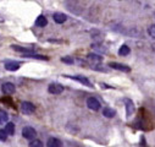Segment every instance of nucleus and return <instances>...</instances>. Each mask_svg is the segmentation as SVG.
Here are the masks:
<instances>
[{
    "label": "nucleus",
    "instance_id": "1",
    "mask_svg": "<svg viewBox=\"0 0 155 147\" xmlns=\"http://www.w3.org/2000/svg\"><path fill=\"white\" fill-rule=\"evenodd\" d=\"M22 136H23L25 138H27V140L33 141V140H35L37 131H35L32 126H26V128L22 129Z\"/></svg>",
    "mask_w": 155,
    "mask_h": 147
},
{
    "label": "nucleus",
    "instance_id": "2",
    "mask_svg": "<svg viewBox=\"0 0 155 147\" xmlns=\"http://www.w3.org/2000/svg\"><path fill=\"white\" fill-rule=\"evenodd\" d=\"M20 109H21V112H22L23 114H32L34 110H35V107H34V104L31 103V102H22Z\"/></svg>",
    "mask_w": 155,
    "mask_h": 147
},
{
    "label": "nucleus",
    "instance_id": "3",
    "mask_svg": "<svg viewBox=\"0 0 155 147\" xmlns=\"http://www.w3.org/2000/svg\"><path fill=\"white\" fill-rule=\"evenodd\" d=\"M87 107L92 110H99L101 105H100V102L95 97H89L87 99Z\"/></svg>",
    "mask_w": 155,
    "mask_h": 147
},
{
    "label": "nucleus",
    "instance_id": "4",
    "mask_svg": "<svg viewBox=\"0 0 155 147\" xmlns=\"http://www.w3.org/2000/svg\"><path fill=\"white\" fill-rule=\"evenodd\" d=\"M62 91H64V87L60 84H50L48 87V92L51 94H60Z\"/></svg>",
    "mask_w": 155,
    "mask_h": 147
},
{
    "label": "nucleus",
    "instance_id": "5",
    "mask_svg": "<svg viewBox=\"0 0 155 147\" xmlns=\"http://www.w3.org/2000/svg\"><path fill=\"white\" fill-rule=\"evenodd\" d=\"M124 102H125V104H126V115H127V117H131V115L134 113V104H133V102H132L131 99H128V98H125Z\"/></svg>",
    "mask_w": 155,
    "mask_h": 147
},
{
    "label": "nucleus",
    "instance_id": "6",
    "mask_svg": "<svg viewBox=\"0 0 155 147\" xmlns=\"http://www.w3.org/2000/svg\"><path fill=\"white\" fill-rule=\"evenodd\" d=\"M109 66L112 67V69H115V70L124 71V72H130V71H131V67H130V66L124 65V64H120V63H110Z\"/></svg>",
    "mask_w": 155,
    "mask_h": 147
},
{
    "label": "nucleus",
    "instance_id": "7",
    "mask_svg": "<svg viewBox=\"0 0 155 147\" xmlns=\"http://www.w3.org/2000/svg\"><path fill=\"white\" fill-rule=\"evenodd\" d=\"M15 85L14 84H11V82H5V84H3V86H2V91H3V93H5V94H12L14 92H15Z\"/></svg>",
    "mask_w": 155,
    "mask_h": 147
},
{
    "label": "nucleus",
    "instance_id": "8",
    "mask_svg": "<svg viewBox=\"0 0 155 147\" xmlns=\"http://www.w3.org/2000/svg\"><path fill=\"white\" fill-rule=\"evenodd\" d=\"M11 48L15 52H20L23 55L25 54H33L34 53V48H26V47H20V46H11Z\"/></svg>",
    "mask_w": 155,
    "mask_h": 147
},
{
    "label": "nucleus",
    "instance_id": "9",
    "mask_svg": "<svg viewBox=\"0 0 155 147\" xmlns=\"http://www.w3.org/2000/svg\"><path fill=\"white\" fill-rule=\"evenodd\" d=\"M87 59H88V61H89L91 64H93V66H97V64L101 63V60H103V58H101L100 55L93 54V53L88 54V55H87Z\"/></svg>",
    "mask_w": 155,
    "mask_h": 147
},
{
    "label": "nucleus",
    "instance_id": "10",
    "mask_svg": "<svg viewBox=\"0 0 155 147\" xmlns=\"http://www.w3.org/2000/svg\"><path fill=\"white\" fill-rule=\"evenodd\" d=\"M68 77L72 79V80H74V81H77V82H81L82 85H86L88 87H93V85L91 84V81L87 77H84V76H68Z\"/></svg>",
    "mask_w": 155,
    "mask_h": 147
},
{
    "label": "nucleus",
    "instance_id": "11",
    "mask_svg": "<svg viewBox=\"0 0 155 147\" xmlns=\"http://www.w3.org/2000/svg\"><path fill=\"white\" fill-rule=\"evenodd\" d=\"M21 64L18 61H6L5 63V69L8 71H17L20 69Z\"/></svg>",
    "mask_w": 155,
    "mask_h": 147
},
{
    "label": "nucleus",
    "instance_id": "12",
    "mask_svg": "<svg viewBox=\"0 0 155 147\" xmlns=\"http://www.w3.org/2000/svg\"><path fill=\"white\" fill-rule=\"evenodd\" d=\"M53 19H54V21L56 23H64L67 20V16L65 14H62V12H55L53 15Z\"/></svg>",
    "mask_w": 155,
    "mask_h": 147
},
{
    "label": "nucleus",
    "instance_id": "13",
    "mask_svg": "<svg viewBox=\"0 0 155 147\" xmlns=\"http://www.w3.org/2000/svg\"><path fill=\"white\" fill-rule=\"evenodd\" d=\"M48 147H62V142L56 137H50L47 142Z\"/></svg>",
    "mask_w": 155,
    "mask_h": 147
},
{
    "label": "nucleus",
    "instance_id": "14",
    "mask_svg": "<svg viewBox=\"0 0 155 147\" xmlns=\"http://www.w3.org/2000/svg\"><path fill=\"white\" fill-rule=\"evenodd\" d=\"M115 114H116V110L112 109V108H109L107 107V108H104L103 109V115L106 117V118H114Z\"/></svg>",
    "mask_w": 155,
    "mask_h": 147
},
{
    "label": "nucleus",
    "instance_id": "15",
    "mask_svg": "<svg viewBox=\"0 0 155 147\" xmlns=\"http://www.w3.org/2000/svg\"><path fill=\"white\" fill-rule=\"evenodd\" d=\"M35 25L38 27H45L48 25V20L45 19V16L41 15V16H38V19L35 20Z\"/></svg>",
    "mask_w": 155,
    "mask_h": 147
},
{
    "label": "nucleus",
    "instance_id": "16",
    "mask_svg": "<svg viewBox=\"0 0 155 147\" xmlns=\"http://www.w3.org/2000/svg\"><path fill=\"white\" fill-rule=\"evenodd\" d=\"M4 131L6 132V135L12 136V135L15 134V125H14L12 123H8L6 126H5V129H4Z\"/></svg>",
    "mask_w": 155,
    "mask_h": 147
},
{
    "label": "nucleus",
    "instance_id": "17",
    "mask_svg": "<svg viewBox=\"0 0 155 147\" xmlns=\"http://www.w3.org/2000/svg\"><path fill=\"white\" fill-rule=\"evenodd\" d=\"M8 120H9V114L5 110L0 109V124H5V123H8Z\"/></svg>",
    "mask_w": 155,
    "mask_h": 147
},
{
    "label": "nucleus",
    "instance_id": "18",
    "mask_svg": "<svg viewBox=\"0 0 155 147\" xmlns=\"http://www.w3.org/2000/svg\"><path fill=\"white\" fill-rule=\"evenodd\" d=\"M130 53H131V49H130V47L126 46V44L121 46V48L119 49V54L122 55V56H126V55H128Z\"/></svg>",
    "mask_w": 155,
    "mask_h": 147
},
{
    "label": "nucleus",
    "instance_id": "19",
    "mask_svg": "<svg viewBox=\"0 0 155 147\" xmlns=\"http://www.w3.org/2000/svg\"><path fill=\"white\" fill-rule=\"evenodd\" d=\"M23 58H33V59H38V60H49L48 56H44V55H35V54H25Z\"/></svg>",
    "mask_w": 155,
    "mask_h": 147
},
{
    "label": "nucleus",
    "instance_id": "20",
    "mask_svg": "<svg viewBox=\"0 0 155 147\" xmlns=\"http://www.w3.org/2000/svg\"><path fill=\"white\" fill-rule=\"evenodd\" d=\"M29 147H43V142L41 141V140H33V141H31V143H29Z\"/></svg>",
    "mask_w": 155,
    "mask_h": 147
},
{
    "label": "nucleus",
    "instance_id": "21",
    "mask_svg": "<svg viewBox=\"0 0 155 147\" xmlns=\"http://www.w3.org/2000/svg\"><path fill=\"white\" fill-rule=\"evenodd\" d=\"M148 33H149V36L151 37L153 39H155V25H153V26H150V27H149Z\"/></svg>",
    "mask_w": 155,
    "mask_h": 147
},
{
    "label": "nucleus",
    "instance_id": "22",
    "mask_svg": "<svg viewBox=\"0 0 155 147\" xmlns=\"http://www.w3.org/2000/svg\"><path fill=\"white\" fill-rule=\"evenodd\" d=\"M61 61L65 64H73V59L71 56H64V58H61Z\"/></svg>",
    "mask_w": 155,
    "mask_h": 147
},
{
    "label": "nucleus",
    "instance_id": "23",
    "mask_svg": "<svg viewBox=\"0 0 155 147\" xmlns=\"http://www.w3.org/2000/svg\"><path fill=\"white\" fill-rule=\"evenodd\" d=\"M6 138H8L6 132L3 129H0V141H6Z\"/></svg>",
    "mask_w": 155,
    "mask_h": 147
},
{
    "label": "nucleus",
    "instance_id": "24",
    "mask_svg": "<svg viewBox=\"0 0 155 147\" xmlns=\"http://www.w3.org/2000/svg\"><path fill=\"white\" fill-rule=\"evenodd\" d=\"M93 48H94L95 50H101L103 53H105V52H106L105 49H103V47H101L100 44H93Z\"/></svg>",
    "mask_w": 155,
    "mask_h": 147
},
{
    "label": "nucleus",
    "instance_id": "25",
    "mask_svg": "<svg viewBox=\"0 0 155 147\" xmlns=\"http://www.w3.org/2000/svg\"><path fill=\"white\" fill-rule=\"evenodd\" d=\"M2 102H4V103H8V104H10V105H12V102H11L10 99H4V98H3V99H2Z\"/></svg>",
    "mask_w": 155,
    "mask_h": 147
},
{
    "label": "nucleus",
    "instance_id": "26",
    "mask_svg": "<svg viewBox=\"0 0 155 147\" xmlns=\"http://www.w3.org/2000/svg\"><path fill=\"white\" fill-rule=\"evenodd\" d=\"M139 147H147V146H139Z\"/></svg>",
    "mask_w": 155,
    "mask_h": 147
},
{
    "label": "nucleus",
    "instance_id": "27",
    "mask_svg": "<svg viewBox=\"0 0 155 147\" xmlns=\"http://www.w3.org/2000/svg\"><path fill=\"white\" fill-rule=\"evenodd\" d=\"M0 39H2V36H0Z\"/></svg>",
    "mask_w": 155,
    "mask_h": 147
}]
</instances>
